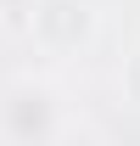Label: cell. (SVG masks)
Returning a JSON list of instances; mask_svg holds the SVG:
<instances>
[{
    "instance_id": "obj_1",
    "label": "cell",
    "mask_w": 140,
    "mask_h": 146,
    "mask_svg": "<svg viewBox=\"0 0 140 146\" xmlns=\"http://www.w3.org/2000/svg\"><path fill=\"white\" fill-rule=\"evenodd\" d=\"M28 34L45 56H73L95 34V17H90L84 0H34V11H28Z\"/></svg>"
},
{
    "instance_id": "obj_2",
    "label": "cell",
    "mask_w": 140,
    "mask_h": 146,
    "mask_svg": "<svg viewBox=\"0 0 140 146\" xmlns=\"http://www.w3.org/2000/svg\"><path fill=\"white\" fill-rule=\"evenodd\" d=\"M6 124H11V141H17V146H39L45 135H51V124H56L51 96H45V90H17L11 107H6Z\"/></svg>"
}]
</instances>
